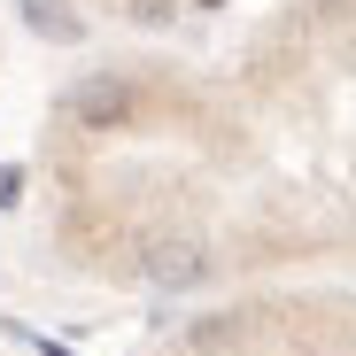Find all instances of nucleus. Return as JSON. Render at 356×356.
<instances>
[{"instance_id":"f257e3e1","label":"nucleus","mask_w":356,"mask_h":356,"mask_svg":"<svg viewBox=\"0 0 356 356\" xmlns=\"http://www.w3.org/2000/svg\"><path fill=\"white\" fill-rule=\"evenodd\" d=\"M70 155L93 241L140 271L356 256V0H279L217 70L108 86Z\"/></svg>"},{"instance_id":"f03ea898","label":"nucleus","mask_w":356,"mask_h":356,"mask_svg":"<svg viewBox=\"0 0 356 356\" xmlns=\"http://www.w3.org/2000/svg\"><path fill=\"white\" fill-rule=\"evenodd\" d=\"M194 356H356V310H294V318H256L241 333H217Z\"/></svg>"}]
</instances>
